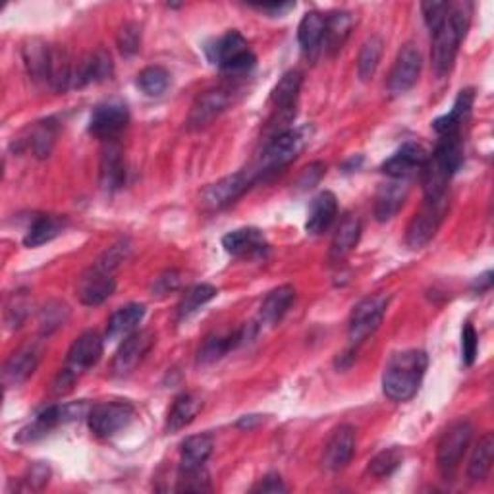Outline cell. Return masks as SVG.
Instances as JSON below:
<instances>
[{"label":"cell","mask_w":494,"mask_h":494,"mask_svg":"<svg viewBox=\"0 0 494 494\" xmlns=\"http://www.w3.org/2000/svg\"><path fill=\"white\" fill-rule=\"evenodd\" d=\"M448 8H450V3H436V0H433V3H423L421 5L423 20H425V24L431 29V33L435 29H438L440 24L445 22V17L448 14Z\"/></svg>","instance_id":"cell-48"},{"label":"cell","mask_w":494,"mask_h":494,"mask_svg":"<svg viewBox=\"0 0 494 494\" xmlns=\"http://www.w3.org/2000/svg\"><path fill=\"white\" fill-rule=\"evenodd\" d=\"M351 27H354V16L349 12H332L327 16V27H325V43L323 50L328 55H337L348 41Z\"/></svg>","instance_id":"cell-33"},{"label":"cell","mask_w":494,"mask_h":494,"mask_svg":"<svg viewBox=\"0 0 494 494\" xmlns=\"http://www.w3.org/2000/svg\"><path fill=\"white\" fill-rule=\"evenodd\" d=\"M222 247L226 250V253H231L234 257L252 259L267 253L269 242L259 228H238V231L222 238Z\"/></svg>","instance_id":"cell-21"},{"label":"cell","mask_w":494,"mask_h":494,"mask_svg":"<svg viewBox=\"0 0 494 494\" xmlns=\"http://www.w3.org/2000/svg\"><path fill=\"white\" fill-rule=\"evenodd\" d=\"M448 209L446 198L438 199H425L419 213L412 219L408 226V234H405V243H408L412 250H421L425 247L436 234L440 222H443Z\"/></svg>","instance_id":"cell-10"},{"label":"cell","mask_w":494,"mask_h":494,"mask_svg":"<svg viewBox=\"0 0 494 494\" xmlns=\"http://www.w3.org/2000/svg\"><path fill=\"white\" fill-rule=\"evenodd\" d=\"M29 315V295L26 290H20V292H14L8 299L6 304V309H5V323H6V328L10 330H16L20 328L22 323L27 319Z\"/></svg>","instance_id":"cell-43"},{"label":"cell","mask_w":494,"mask_h":494,"mask_svg":"<svg viewBox=\"0 0 494 494\" xmlns=\"http://www.w3.org/2000/svg\"><path fill=\"white\" fill-rule=\"evenodd\" d=\"M102 356V338L97 332L87 330L72 344L68 351L66 365L55 381V394H66L72 391V386L87 369L95 367Z\"/></svg>","instance_id":"cell-4"},{"label":"cell","mask_w":494,"mask_h":494,"mask_svg":"<svg viewBox=\"0 0 494 494\" xmlns=\"http://www.w3.org/2000/svg\"><path fill=\"white\" fill-rule=\"evenodd\" d=\"M295 299V290L290 285L278 286L269 295L263 299L261 311H259V321L267 327H274L276 323L282 321V317L288 313Z\"/></svg>","instance_id":"cell-29"},{"label":"cell","mask_w":494,"mask_h":494,"mask_svg":"<svg viewBox=\"0 0 494 494\" xmlns=\"http://www.w3.org/2000/svg\"><path fill=\"white\" fill-rule=\"evenodd\" d=\"M113 72H114L113 57L104 48H97L95 52L85 55L78 64H74L72 87L81 90L85 85L107 81L113 78Z\"/></svg>","instance_id":"cell-18"},{"label":"cell","mask_w":494,"mask_h":494,"mask_svg":"<svg viewBox=\"0 0 494 494\" xmlns=\"http://www.w3.org/2000/svg\"><path fill=\"white\" fill-rule=\"evenodd\" d=\"M473 101H475V93L469 87V90H462L456 97L454 107L448 114L440 116L433 122V130L443 137V135H454L460 134L464 124L469 120L471 116V109H473Z\"/></svg>","instance_id":"cell-27"},{"label":"cell","mask_w":494,"mask_h":494,"mask_svg":"<svg viewBox=\"0 0 494 494\" xmlns=\"http://www.w3.org/2000/svg\"><path fill=\"white\" fill-rule=\"evenodd\" d=\"M205 52L210 64L219 66L228 76L250 74L257 64V59L250 50V45H247L243 35L236 29L226 31L222 38L209 43L205 47Z\"/></svg>","instance_id":"cell-3"},{"label":"cell","mask_w":494,"mask_h":494,"mask_svg":"<svg viewBox=\"0 0 494 494\" xmlns=\"http://www.w3.org/2000/svg\"><path fill=\"white\" fill-rule=\"evenodd\" d=\"M215 443L209 435H193L182 443V462L180 469H199L213 454Z\"/></svg>","instance_id":"cell-37"},{"label":"cell","mask_w":494,"mask_h":494,"mask_svg":"<svg viewBox=\"0 0 494 494\" xmlns=\"http://www.w3.org/2000/svg\"><path fill=\"white\" fill-rule=\"evenodd\" d=\"M337 213H338L337 196H334L332 191H321L319 196L313 198L309 205L306 231L313 236L323 234L325 231H328L334 219H337Z\"/></svg>","instance_id":"cell-26"},{"label":"cell","mask_w":494,"mask_h":494,"mask_svg":"<svg viewBox=\"0 0 494 494\" xmlns=\"http://www.w3.org/2000/svg\"><path fill=\"white\" fill-rule=\"evenodd\" d=\"M391 297L384 294H375L369 295L354 307L349 317V327H348V337L351 344H361L367 340L370 334H373L386 315V307Z\"/></svg>","instance_id":"cell-8"},{"label":"cell","mask_w":494,"mask_h":494,"mask_svg":"<svg viewBox=\"0 0 494 494\" xmlns=\"http://www.w3.org/2000/svg\"><path fill=\"white\" fill-rule=\"evenodd\" d=\"M475 286H478V288H479V292H483V290H489V288L492 286V273L489 271V273H485L483 276H479V280H478V282H475Z\"/></svg>","instance_id":"cell-54"},{"label":"cell","mask_w":494,"mask_h":494,"mask_svg":"<svg viewBox=\"0 0 494 494\" xmlns=\"http://www.w3.org/2000/svg\"><path fill=\"white\" fill-rule=\"evenodd\" d=\"M325 170L327 168H325L323 163H313L311 166L306 168V172L302 176V182H299V184H302L304 188H313L317 182L321 180V176L325 174Z\"/></svg>","instance_id":"cell-52"},{"label":"cell","mask_w":494,"mask_h":494,"mask_svg":"<svg viewBox=\"0 0 494 494\" xmlns=\"http://www.w3.org/2000/svg\"><path fill=\"white\" fill-rule=\"evenodd\" d=\"M325 27H327V16L321 12H307L304 16V20L299 22L297 27V41L302 45L304 55L309 60H315L319 57V52L323 50L325 43Z\"/></svg>","instance_id":"cell-25"},{"label":"cell","mask_w":494,"mask_h":494,"mask_svg":"<svg viewBox=\"0 0 494 494\" xmlns=\"http://www.w3.org/2000/svg\"><path fill=\"white\" fill-rule=\"evenodd\" d=\"M145 317V306L141 304H128L120 307L109 321L107 327V338L109 340H120V338H128L130 334L135 332L137 325L144 321Z\"/></svg>","instance_id":"cell-32"},{"label":"cell","mask_w":494,"mask_h":494,"mask_svg":"<svg viewBox=\"0 0 494 494\" xmlns=\"http://www.w3.org/2000/svg\"><path fill=\"white\" fill-rule=\"evenodd\" d=\"M478 349H479L478 330H475V327L471 323H466L464 330H462V358H464V363L467 367H471L475 363V358H478Z\"/></svg>","instance_id":"cell-50"},{"label":"cell","mask_w":494,"mask_h":494,"mask_svg":"<svg viewBox=\"0 0 494 494\" xmlns=\"http://www.w3.org/2000/svg\"><path fill=\"white\" fill-rule=\"evenodd\" d=\"M70 317V309L66 304L62 302H48L41 313H39V328L43 337H48L55 330H59L60 327H64V323L68 321Z\"/></svg>","instance_id":"cell-44"},{"label":"cell","mask_w":494,"mask_h":494,"mask_svg":"<svg viewBox=\"0 0 494 494\" xmlns=\"http://www.w3.org/2000/svg\"><path fill=\"white\" fill-rule=\"evenodd\" d=\"M307 128H299V130H285L282 134H276L267 149L263 151L259 163L250 168L253 174L255 182L263 176L278 172L280 168L288 166L292 161L299 156V153L304 151L307 144Z\"/></svg>","instance_id":"cell-5"},{"label":"cell","mask_w":494,"mask_h":494,"mask_svg":"<svg viewBox=\"0 0 494 494\" xmlns=\"http://www.w3.org/2000/svg\"><path fill=\"white\" fill-rule=\"evenodd\" d=\"M135 417L134 405L128 402H104L97 403L87 413L90 429L99 438H111L126 429Z\"/></svg>","instance_id":"cell-9"},{"label":"cell","mask_w":494,"mask_h":494,"mask_svg":"<svg viewBox=\"0 0 494 494\" xmlns=\"http://www.w3.org/2000/svg\"><path fill=\"white\" fill-rule=\"evenodd\" d=\"M48 479H50V469L48 466L45 464H33L27 473H26V478L22 479V489L24 490H43L47 485H48Z\"/></svg>","instance_id":"cell-49"},{"label":"cell","mask_w":494,"mask_h":494,"mask_svg":"<svg viewBox=\"0 0 494 494\" xmlns=\"http://www.w3.org/2000/svg\"><path fill=\"white\" fill-rule=\"evenodd\" d=\"M356 452V429L349 425H340L328 438L323 454V466L328 471L344 469Z\"/></svg>","instance_id":"cell-20"},{"label":"cell","mask_w":494,"mask_h":494,"mask_svg":"<svg viewBox=\"0 0 494 494\" xmlns=\"http://www.w3.org/2000/svg\"><path fill=\"white\" fill-rule=\"evenodd\" d=\"M232 102V95L228 90H210L203 93L196 104L191 107V113L188 116V126L189 130H203L207 128L210 122L219 118L226 109L228 104Z\"/></svg>","instance_id":"cell-19"},{"label":"cell","mask_w":494,"mask_h":494,"mask_svg":"<svg viewBox=\"0 0 494 494\" xmlns=\"http://www.w3.org/2000/svg\"><path fill=\"white\" fill-rule=\"evenodd\" d=\"M421 66H423V60H421L419 48L413 43L403 45L392 66L391 78H388V91H391L392 95L408 93L419 80Z\"/></svg>","instance_id":"cell-13"},{"label":"cell","mask_w":494,"mask_h":494,"mask_svg":"<svg viewBox=\"0 0 494 494\" xmlns=\"http://www.w3.org/2000/svg\"><path fill=\"white\" fill-rule=\"evenodd\" d=\"M302 83L304 76L299 70H290V72L280 78V81L274 85V90L271 93V101L278 113L285 114L294 109L299 91H302Z\"/></svg>","instance_id":"cell-35"},{"label":"cell","mask_w":494,"mask_h":494,"mask_svg":"<svg viewBox=\"0 0 494 494\" xmlns=\"http://www.w3.org/2000/svg\"><path fill=\"white\" fill-rule=\"evenodd\" d=\"M176 490L180 492H205L210 490V483H209V475L203 467L199 469H180L178 475V487Z\"/></svg>","instance_id":"cell-46"},{"label":"cell","mask_w":494,"mask_h":494,"mask_svg":"<svg viewBox=\"0 0 494 494\" xmlns=\"http://www.w3.org/2000/svg\"><path fill=\"white\" fill-rule=\"evenodd\" d=\"M114 290H116L114 273L95 263L93 267H90L81 274L76 292L83 306L95 307L107 302V299L114 294Z\"/></svg>","instance_id":"cell-12"},{"label":"cell","mask_w":494,"mask_h":494,"mask_svg":"<svg viewBox=\"0 0 494 494\" xmlns=\"http://www.w3.org/2000/svg\"><path fill=\"white\" fill-rule=\"evenodd\" d=\"M410 193V180H391L379 188L375 198V217L381 222L398 215Z\"/></svg>","instance_id":"cell-24"},{"label":"cell","mask_w":494,"mask_h":494,"mask_svg":"<svg viewBox=\"0 0 494 494\" xmlns=\"http://www.w3.org/2000/svg\"><path fill=\"white\" fill-rule=\"evenodd\" d=\"M427 151L419 144L408 141V144H403L391 158H386L381 170L391 180H412L415 174H421L423 166L427 163Z\"/></svg>","instance_id":"cell-15"},{"label":"cell","mask_w":494,"mask_h":494,"mask_svg":"<svg viewBox=\"0 0 494 494\" xmlns=\"http://www.w3.org/2000/svg\"><path fill=\"white\" fill-rule=\"evenodd\" d=\"M402 462H403V450L400 446L386 448L369 462V473L377 479L391 478V475L402 466Z\"/></svg>","instance_id":"cell-42"},{"label":"cell","mask_w":494,"mask_h":494,"mask_svg":"<svg viewBox=\"0 0 494 494\" xmlns=\"http://www.w3.org/2000/svg\"><path fill=\"white\" fill-rule=\"evenodd\" d=\"M382 50H384V43L379 38V35H373V38H369L358 57V76L361 81H370L377 72L379 62L382 59Z\"/></svg>","instance_id":"cell-39"},{"label":"cell","mask_w":494,"mask_h":494,"mask_svg":"<svg viewBox=\"0 0 494 494\" xmlns=\"http://www.w3.org/2000/svg\"><path fill=\"white\" fill-rule=\"evenodd\" d=\"M118 48L124 57H134L141 47V26L137 22H126L116 35Z\"/></svg>","instance_id":"cell-45"},{"label":"cell","mask_w":494,"mask_h":494,"mask_svg":"<svg viewBox=\"0 0 494 494\" xmlns=\"http://www.w3.org/2000/svg\"><path fill=\"white\" fill-rule=\"evenodd\" d=\"M39 360H41V349L35 344L17 349L5 365V370H3L5 386L10 388V386L26 382L35 373V369H38L39 365Z\"/></svg>","instance_id":"cell-23"},{"label":"cell","mask_w":494,"mask_h":494,"mask_svg":"<svg viewBox=\"0 0 494 494\" xmlns=\"http://www.w3.org/2000/svg\"><path fill=\"white\" fill-rule=\"evenodd\" d=\"M87 403L85 402H74L64 405H48L38 417H35L27 427H24L17 435V443H35L43 436H47L52 429L59 425H66L83 415H87Z\"/></svg>","instance_id":"cell-6"},{"label":"cell","mask_w":494,"mask_h":494,"mask_svg":"<svg viewBox=\"0 0 494 494\" xmlns=\"http://www.w3.org/2000/svg\"><path fill=\"white\" fill-rule=\"evenodd\" d=\"M360 238H361L360 219L356 217L344 219L330 243V253H328L330 263H342L351 252L356 250Z\"/></svg>","instance_id":"cell-30"},{"label":"cell","mask_w":494,"mask_h":494,"mask_svg":"<svg viewBox=\"0 0 494 494\" xmlns=\"http://www.w3.org/2000/svg\"><path fill=\"white\" fill-rule=\"evenodd\" d=\"M66 220L57 215H39L35 217L31 226L27 228V234L24 238L26 247H39L43 243H48L60 236L64 231Z\"/></svg>","instance_id":"cell-36"},{"label":"cell","mask_w":494,"mask_h":494,"mask_svg":"<svg viewBox=\"0 0 494 494\" xmlns=\"http://www.w3.org/2000/svg\"><path fill=\"white\" fill-rule=\"evenodd\" d=\"M473 436V427L467 421H457L445 433V436L440 438L438 450H436V464L443 475L445 481H452V478L460 466L462 457L471 443Z\"/></svg>","instance_id":"cell-7"},{"label":"cell","mask_w":494,"mask_h":494,"mask_svg":"<svg viewBox=\"0 0 494 494\" xmlns=\"http://www.w3.org/2000/svg\"><path fill=\"white\" fill-rule=\"evenodd\" d=\"M217 294H219V290L210 285H198V286L189 288L184 294L182 302L178 304V319L184 321L193 313H198L203 306H207L210 302V299H215Z\"/></svg>","instance_id":"cell-40"},{"label":"cell","mask_w":494,"mask_h":494,"mask_svg":"<svg viewBox=\"0 0 494 494\" xmlns=\"http://www.w3.org/2000/svg\"><path fill=\"white\" fill-rule=\"evenodd\" d=\"M494 462V436L492 433H487L479 438L478 446L473 450V456L469 460L467 475L473 483H481L489 478L490 467Z\"/></svg>","instance_id":"cell-38"},{"label":"cell","mask_w":494,"mask_h":494,"mask_svg":"<svg viewBox=\"0 0 494 494\" xmlns=\"http://www.w3.org/2000/svg\"><path fill=\"white\" fill-rule=\"evenodd\" d=\"M182 285V274L178 271H165L158 274L156 278H153L151 282V295L163 297L174 290H178Z\"/></svg>","instance_id":"cell-47"},{"label":"cell","mask_w":494,"mask_h":494,"mask_svg":"<svg viewBox=\"0 0 494 494\" xmlns=\"http://www.w3.org/2000/svg\"><path fill=\"white\" fill-rule=\"evenodd\" d=\"M252 184H255V178L250 170L231 174L205 189L203 203L209 209H224L228 205H232L236 199H240L243 193L250 189Z\"/></svg>","instance_id":"cell-16"},{"label":"cell","mask_w":494,"mask_h":494,"mask_svg":"<svg viewBox=\"0 0 494 494\" xmlns=\"http://www.w3.org/2000/svg\"><path fill=\"white\" fill-rule=\"evenodd\" d=\"M130 122V111L126 102L120 99H111L97 104L90 118V132L104 141L114 139Z\"/></svg>","instance_id":"cell-11"},{"label":"cell","mask_w":494,"mask_h":494,"mask_svg":"<svg viewBox=\"0 0 494 494\" xmlns=\"http://www.w3.org/2000/svg\"><path fill=\"white\" fill-rule=\"evenodd\" d=\"M429 358L423 349L398 351L388 360L382 373V391L392 402H408L417 392L425 377Z\"/></svg>","instance_id":"cell-2"},{"label":"cell","mask_w":494,"mask_h":494,"mask_svg":"<svg viewBox=\"0 0 494 494\" xmlns=\"http://www.w3.org/2000/svg\"><path fill=\"white\" fill-rule=\"evenodd\" d=\"M59 135V124L55 118L41 120L35 124L33 128H29V134L26 139H22V145L29 149L35 156L45 158L50 155L52 147H55V141Z\"/></svg>","instance_id":"cell-31"},{"label":"cell","mask_w":494,"mask_h":494,"mask_svg":"<svg viewBox=\"0 0 494 494\" xmlns=\"http://www.w3.org/2000/svg\"><path fill=\"white\" fill-rule=\"evenodd\" d=\"M252 327H242L236 330H219L213 332L210 337H207V340L203 342V346L198 351V363L199 365H210L219 360H222L226 354H231L232 349H236L238 346H242L247 338H250Z\"/></svg>","instance_id":"cell-17"},{"label":"cell","mask_w":494,"mask_h":494,"mask_svg":"<svg viewBox=\"0 0 494 494\" xmlns=\"http://www.w3.org/2000/svg\"><path fill=\"white\" fill-rule=\"evenodd\" d=\"M24 62L27 74L35 83H48L50 64H52V47L41 39H29L24 45Z\"/></svg>","instance_id":"cell-28"},{"label":"cell","mask_w":494,"mask_h":494,"mask_svg":"<svg viewBox=\"0 0 494 494\" xmlns=\"http://www.w3.org/2000/svg\"><path fill=\"white\" fill-rule=\"evenodd\" d=\"M201 408H203V402L196 394H182L176 398L166 417V427H165L166 433L174 435L182 431L184 427H188L189 423L198 417Z\"/></svg>","instance_id":"cell-34"},{"label":"cell","mask_w":494,"mask_h":494,"mask_svg":"<svg viewBox=\"0 0 494 494\" xmlns=\"http://www.w3.org/2000/svg\"><path fill=\"white\" fill-rule=\"evenodd\" d=\"M255 492H273V494H276V492H286V485L282 483L280 475L271 473V475H267V478H264V479L255 487Z\"/></svg>","instance_id":"cell-51"},{"label":"cell","mask_w":494,"mask_h":494,"mask_svg":"<svg viewBox=\"0 0 494 494\" xmlns=\"http://www.w3.org/2000/svg\"><path fill=\"white\" fill-rule=\"evenodd\" d=\"M255 8L276 17V16H285L286 12L294 10L295 5L294 3H273V5H255Z\"/></svg>","instance_id":"cell-53"},{"label":"cell","mask_w":494,"mask_h":494,"mask_svg":"<svg viewBox=\"0 0 494 494\" xmlns=\"http://www.w3.org/2000/svg\"><path fill=\"white\" fill-rule=\"evenodd\" d=\"M170 85V74L163 66H147L137 76V87L147 97H161Z\"/></svg>","instance_id":"cell-41"},{"label":"cell","mask_w":494,"mask_h":494,"mask_svg":"<svg viewBox=\"0 0 494 494\" xmlns=\"http://www.w3.org/2000/svg\"><path fill=\"white\" fill-rule=\"evenodd\" d=\"M155 344V334L151 330H135L128 338H124L122 346L118 348L113 373L116 377H128L132 370L144 361V358L149 354V349Z\"/></svg>","instance_id":"cell-14"},{"label":"cell","mask_w":494,"mask_h":494,"mask_svg":"<svg viewBox=\"0 0 494 494\" xmlns=\"http://www.w3.org/2000/svg\"><path fill=\"white\" fill-rule=\"evenodd\" d=\"M473 5L471 3H450L445 22L435 29L433 35V70L438 78H445L456 60L457 48L464 41L471 24Z\"/></svg>","instance_id":"cell-1"},{"label":"cell","mask_w":494,"mask_h":494,"mask_svg":"<svg viewBox=\"0 0 494 494\" xmlns=\"http://www.w3.org/2000/svg\"><path fill=\"white\" fill-rule=\"evenodd\" d=\"M99 180L104 191H118L126 182V163H124V151L114 139L107 141L101 153Z\"/></svg>","instance_id":"cell-22"}]
</instances>
